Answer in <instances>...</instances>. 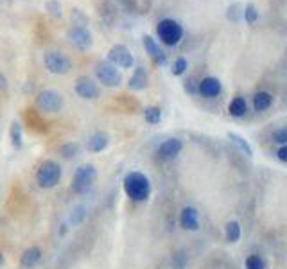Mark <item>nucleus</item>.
<instances>
[{"label":"nucleus","instance_id":"1","mask_svg":"<svg viewBox=\"0 0 287 269\" xmlns=\"http://www.w3.org/2000/svg\"><path fill=\"white\" fill-rule=\"evenodd\" d=\"M124 192L131 201L142 203L147 201V198L151 196V183H149V178L144 172L139 170H133L128 176L124 178Z\"/></svg>","mask_w":287,"mask_h":269},{"label":"nucleus","instance_id":"2","mask_svg":"<svg viewBox=\"0 0 287 269\" xmlns=\"http://www.w3.org/2000/svg\"><path fill=\"white\" fill-rule=\"evenodd\" d=\"M61 176H63V170H61L60 163L54 160H45L40 163L38 170H36V183L43 190H50L60 185Z\"/></svg>","mask_w":287,"mask_h":269},{"label":"nucleus","instance_id":"3","mask_svg":"<svg viewBox=\"0 0 287 269\" xmlns=\"http://www.w3.org/2000/svg\"><path fill=\"white\" fill-rule=\"evenodd\" d=\"M95 180H97L95 165H92V163H83V165H79L78 169H75L74 176H72V183H70L72 192L79 196L86 194V192L93 187Z\"/></svg>","mask_w":287,"mask_h":269},{"label":"nucleus","instance_id":"4","mask_svg":"<svg viewBox=\"0 0 287 269\" xmlns=\"http://www.w3.org/2000/svg\"><path fill=\"white\" fill-rule=\"evenodd\" d=\"M34 104L40 111L43 113H60L65 106V99L58 90L52 88H45L42 92H38L34 99Z\"/></svg>","mask_w":287,"mask_h":269},{"label":"nucleus","instance_id":"5","mask_svg":"<svg viewBox=\"0 0 287 269\" xmlns=\"http://www.w3.org/2000/svg\"><path fill=\"white\" fill-rule=\"evenodd\" d=\"M95 78L101 85L108 86V88H117L122 85V74L115 65H111L108 60L99 61L95 65Z\"/></svg>","mask_w":287,"mask_h":269},{"label":"nucleus","instance_id":"6","mask_svg":"<svg viewBox=\"0 0 287 269\" xmlns=\"http://www.w3.org/2000/svg\"><path fill=\"white\" fill-rule=\"evenodd\" d=\"M156 34L162 40L165 45L174 47L180 43L181 36H183V29L178 24L176 20H170V18H163L158 25H156Z\"/></svg>","mask_w":287,"mask_h":269},{"label":"nucleus","instance_id":"7","mask_svg":"<svg viewBox=\"0 0 287 269\" xmlns=\"http://www.w3.org/2000/svg\"><path fill=\"white\" fill-rule=\"evenodd\" d=\"M43 65L50 74L56 75H65L72 70V61L70 57H67L60 50H49L43 54Z\"/></svg>","mask_w":287,"mask_h":269},{"label":"nucleus","instance_id":"8","mask_svg":"<svg viewBox=\"0 0 287 269\" xmlns=\"http://www.w3.org/2000/svg\"><path fill=\"white\" fill-rule=\"evenodd\" d=\"M106 60L110 61L111 65H115V67H119V68H124V70H128V68H131L133 65H135V57H133L131 50L126 45H113L108 50Z\"/></svg>","mask_w":287,"mask_h":269},{"label":"nucleus","instance_id":"9","mask_svg":"<svg viewBox=\"0 0 287 269\" xmlns=\"http://www.w3.org/2000/svg\"><path fill=\"white\" fill-rule=\"evenodd\" d=\"M74 90H75V93H78V97H81V99H85V101H97L101 97L99 86H97V83L93 81L92 78H88V75L78 78V81H75V85H74Z\"/></svg>","mask_w":287,"mask_h":269},{"label":"nucleus","instance_id":"10","mask_svg":"<svg viewBox=\"0 0 287 269\" xmlns=\"http://www.w3.org/2000/svg\"><path fill=\"white\" fill-rule=\"evenodd\" d=\"M68 40H70L72 45L79 50L90 49L93 43V36H92V32L88 31V27H75V25H72V27L68 29Z\"/></svg>","mask_w":287,"mask_h":269},{"label":"nucleus","instance_id":"11","mask_svg":"<svg viewBox=\"0 0 287 269\" xmlns=\"http://www.w3.org/2000/svg\"><path fill=\"white\" fill-rule=\"evenodd\" d=\"M180 224L181 228L188 232H196L199 228V214L194 206H185L180 214Z\"/></svg>","mask_w":287,"mask_h":269},{"label":"nucleus","instance_id":"12","mask_svg":"<svg viewBox=\"0 0 287 269\" xmlns=\"http://www.w3.org/2000/svg\"><path fill=\"white\" fill-rule=\"evenodd\" d=\"M181 149H183L181 140H178V138H169V140H165L158 147V155L162 160H174L181 152Z\"/></svg>","mask_w":287,"mask_h":269},{"label":"nucleus","instance_id":"13","mask_svg":"<svg viewBox=\"0 0 287 269\" xmlns=\"http://www.w3.org/2000/svg\"><path fill=\"white\" fill-rule=\"evenodd\" d=\"M142 40H144L145 50H147L149 56H151L152 60H155V63H156V65H165V63H167V56L163 54V50L158 47V43H156L155 40H152L149 34H145Z\"/></svg>","mask_w":287,"mask_h":269},{"label":"nucleus","instance_id":"14","mask_svg":"<svg viewBox=\"0 0 287 269\" xmlns=\"http://www.w3.org/2000/svg\"><path fill=\"white\" fill-rule=\"evenodd\" d=\"M108 145H110V137L104 131L93 133L92 137L88 138V142H86V149H88L90 152H103Z\"/></svg>","mask_w":287,"mask_h":269},{"label":"nucleus","instance_id":"15","mask_svg":"<svg viewBox=\"0 0 287 269\" xmlns=\"http://www.w3.org/2000/svg\"><path fill=\"white\" fill-rule=\"evenodd\" d=\"M42 260V249L38 246H31L27 248L20 257V266L24 269H32L34 266H38V262Z\"/></svg>","mask_w":287,"mask_h":269},{"label":"nucleus","instance_id":"16","mask_svg":"<svg viewBox=\"0 0 287 269\" xmlns=\"http://www.w3.org/2000/svg\"><path fill=\"white\" fill-rule=\"evenodd\" d=\"M198 90L203 97H208V99L210 97H217L221 93V83L216 78H205L199 83Z\"/></svg>","mask_w":287,"mask_h":269},{"label":"nucleus","instance_id":"17","mask_svg":"<svg viewBox=\"0 0 287 269\" xmlns=\"http://www.w3.org/2000/svg\"><path fill=\"white\" fill-rule=\"evenodd\" d=\"M147 83H149L147 72H145V68H144V67H139L135 72H133L131 78H129V81H128V88H129V90H137V92H140V90L147 88Z\"/></svg>","mask_w":287,"mask_h":269},{"label":"nucleus","instance_id":"18","mask_svg":"<svg viewBox=\"0 0 287 269\" xmlns=\"http://www.w3.org/2000/svg\"><path fill=\"white\" fill-rule=\"evenodd\" d=\"M9 140L14 149H22V145H24V131H22V124L18 121H13V124H11Z\"/></svg>","mask_w":287,"mask_h":269},{"label":"nucleus","instance_id":"19","mask_svg":"<svg viewBox=\"0 0 287 269\" xmlns=\"http://www.w3.org/2000/svg\"><path fill=\"white\" fill-rule=\"evenodd\" d=\"M271 103H273V97H271L267 92H259L255 97H253V106H255L257 111L267 110V108L271 106Z\"/></svg>","mask_w":287,"mask_h":269},{"label":"nucleus","instance_id":"20","mask_svg":"<svg viewBox=\"0 0 287 269\" xmlns=\"http://www.w3.org/2000/svg\"><path fill=\"white\" fill-rule=\"evenodd\" d=\"M58 151H60V155L65 160H74L79 155V144H75V142H65V144L60 145Z\"/></svg>","mask_w":287,"mask_h":269},{"label":"nucleus","instance_id":"21","mask_svg":"<svg viewBox=\"0 0 287 269\" xmlns=\"http://www.w3.org/2000/svg\"><path fill=\"white\" fill-rule=\"evenodd\" d=\"M144 119L147 124H160V121H162V110H160L158 106H147L144 111Z\"/></svg>","mask_w":287,"mask_h":269},{"label":"nucleus","instance_id":"22","mask_svg":"<svg viewBox=\"0 0 287 269\" xmlns=\"http://www.w3.org/2000/svg\"><path fill=\"white\" fill-rule=\"evenodd\" d=\"M232 117H241V115L246 113V101L242 97H235L230 103V108H228Z\"/></svg>","mask_w":287,"mask_h":269},{"label":"nucleus","instance_id":"23","mask_svg":"<svg viewBox=\"0 0 287 269\" xmlns=\"http://www.w3.org/2000/svg\"><path fill=\"white\" fill-rule=\"evenodd\" d=\"M85 217H86V208L83 205H78L70 212V216H68V224L78 226V224H81L83 221H85Z\"/></svg>","mask_w":287,"mask_h":269},{"label":"nucleus","instance_id":"24","mask_svg":"<svg viewBox=\"0 0 287 269\" xmlns=\"http://www.w3.org/2000/svg\"><path fill=\"white\" fill-rule=\"evenodd\" d=\"M241 239V224L237 221H230L226 224V241L228 242H237Z\"/></svg>","mask_w":287,"mask_h":269},{"label":"nucleus","instance_id":"25","mask_svg":"<svg viewBox=\"0 0 287 269\" xmlns=\"http://www.w3.org/2000/svg\"><path fill=\"white\" fill-rule=\"evenodd\" d=\"M228 137L232 138V142H234V144L237 145V147L241 149V151L244 152L246 156H253V149L250 147V144L244 140V138H242V137H239L237 133H228Z\"/></svg>","mask_w":287,"mask_h":269},{"label":"nucleus","instance_id":"26","mask_svg":"<svg viewBox=\"0 0 287 269\" xmlns=\"http://www.w3.org/2000/svg\"><path fill=\"white\" fill-rule=\"evenodd\" d=\"M45 11L54 18H61L63 16V6H61L58 0H47L45 4Z\"/></svg>","mask_w":287,"mask_h":269},{"label":"nucleus","instance_id":"27","mask_svg":"<svg viewBox=\"0 0 287 269\" xmlns=\"http://www.w3.org/2000/svg\"><path fill=\"white\" fill-rule=\"evenodd\" d=\"M70 20H72V25H75V27H86V24H88V16L79 9H72Z\"/></svg>","mask_w":287,"mask_h":269},{"label":"nucleus","instance_id":"28","mask_svg":"<svg viewBox=\"0 0 287 269\" xmlns=\"http://www.w3.org/2000/svg\"><path fill=\"white\" fill-rule=\"evenodd\" d=\"M246 269H264V260L259 255H250L246 259Z\"/></svg>","mask_w":287,"mask_h":269},{"label":"nucleus","instance_id":"29","mask_svg":"<svg viewBox=\"0 0 287 269\" xmlns=\"http://www.w3.org/2000/svg\"><path fill=\"white\" fill-rule=\"evenodd\" d=\"M187 60L185 57H178L176 61H174V65H173V74L174 75H181V74H185V70H187Z\"/></svg>","mask_w":287,"mask_h":269},{"label":"nucleus","instance_id":"30","mask_svg":"<svg viewBox=\"0 0 287 269\" xmlns=\"http://www.w3.org/2000/svg\"><path fill=\"white\" fill-rule=\"evenodd\" d=\"M244 18L248 24H255L257 18H259V13H257L255 6L253 4H250V6H246V11H244Z\"/></svg>","mask_w":287,"mask_h":269},{"label":"nucleus","instance_id":"31","mask_svg":"<svg viewBox=\"0 0 287 269\" xmlns=\"http://www.w3.org/2000/svg\"><path fill=\"white\" fill-rule=\"evenodd\" d=\"M273 140L278 142V144H287V128L278 129V131L273 134Z\"/></svg>","mask_w":287,"mask_h":269},{"label":"nucleus","instance_id":"32","mask_svg":"<svg viewBox=\"0 0 287 269\" xmlns=\"http://www.w3.org/2000/svg\"><path fill=\"white\" fill-rule=\"evenodd\" d=\"M277 156H278V160H280V162H287V145L278 149Z\"/></svg>","mask_w":287,"mask_h":269},{"label":"nucleus","instance_id":"33","mask_svg":"<svg viewBox=\"0 0 287 269\" xmlns=\"http://www.w3.org/2000/svg\"><path fill=\"white\" fill-rule=\"evenodd\" d=\"M6 88H7V79L2 74V70H0V90H6Z\"/></svg>","mask_w":287,"mask_h":269},{"label":"nucleus","instance_id":"34","mask_svg":"<svg viewBox=\"0 0 287 269\" xmlns=\"http://www.w3.org/2000/svg\"><path fill=\"white\" fill-rule=\"evenodd\" d=\"M67 232H68L67 223H63V224H61V232H60V234H61V235H65V234H67Z\"/></svg>","mask_w":287,"mask_h":269},{"label":"nucleus","instance_id":"35","mask_svg":"<svg viewBox=\"0 0 287 269\" xmlns=\"http://www.w3.org/2000/svg\"><path fill=\"white\" fill-rule=\"evenodd\" d=\"M2 264H4V255H2V252H0V267H2Z\"/></svg>","mask_w":287,"mask_h":269}]
</instances>
